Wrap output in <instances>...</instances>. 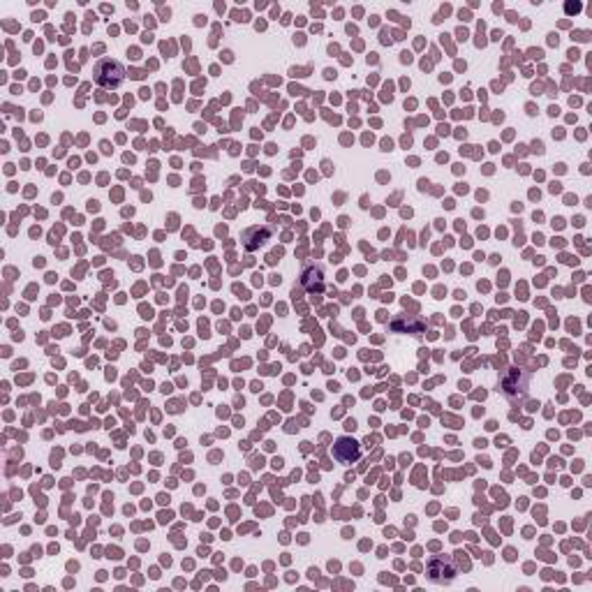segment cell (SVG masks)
Here are the masks:
<instances>
[{"label": "cell", "mask_w": 592, "mask_h": 592, "mask_svg": "<svg viewBox=\"0 0 592 592\" xmlns=\"http://www.w3.org/2000/svg\"><path fill=\"white\" fill-rule=\"evenodd\" d=\"M93 79L98 81L102 88H119L125 79V67L116 58H102L98 65L93 67Z\"/></svg>", "instance_id": "cell-1"}, {"label": "cell", "mask_w": 592, "mask_h": 592, "mask_svg": "<svg viewBox=\"0 0 592 592\" xmlns=\"http://www.w3.org/2000/svg\"><path fill=\"white\" fill-rule=\"evenodd\" d=\"M456 576V567H453L451 557L437 555L428 562V578L433 583H451Z\"/></svg>", "instance_id": "cell-2"}, {"label": "cell", "mask_w": 592, "mask_h": 592, "mask_svg": "<svg viewBox=\"0 0 592 592\" xmlns=\"http://www.w3.org/2000/svg\"><path fill=\"white\" fill-rule=\"evenodd\" d=\"M528 382H530V375L523 373L519 368H512L509 373L502 377V394L507 398H512L514 389L519 391V396H525L528 394Z\"/></svg>", "instance_id": "cell-3"}, {"label": "cell", "mask_w": 592, "mask_h": 592, "mask_svg": "<svg viewBox=\"0 0 592 592\" xmlns=\"http://www.w3.org/2000/svg\"><path fill=\"white\" fill-rule=\"evenodd\" d=\"M359 453H361V446H359L356 439H352V437H338V439H336L333 456H336L338 463H345V465L354 463V460L359 458Z\"/></svg>", "instance_id": "cell-4"}, {"label": "cell", "mask_w": 592, "mask_h": 592, "mask_svg": "<svg viewBox=\"0 0 592 592\" xmlns=\"http://www.w3.org/2000/svg\"><path fill=\"white\" fill-rule=\"evenodd\" d=\"M322 282H324V273H322V268L320 266H311V268H306V273H304V285L311 289V292H315V289H320L322 287Z\"/></svg>", "instance_id": "cell-5"}]
</instances>
